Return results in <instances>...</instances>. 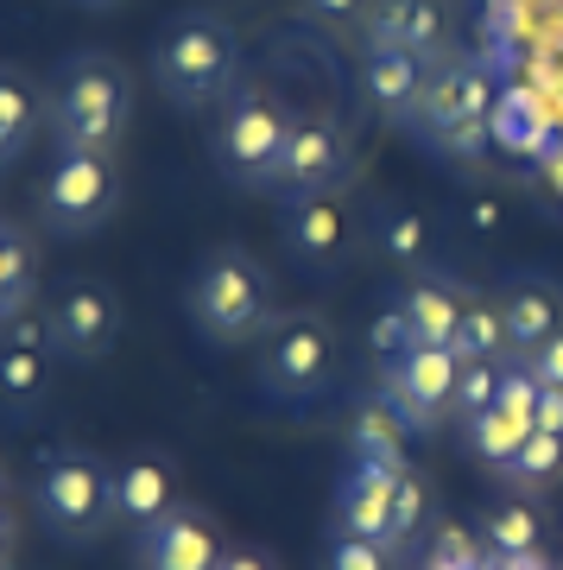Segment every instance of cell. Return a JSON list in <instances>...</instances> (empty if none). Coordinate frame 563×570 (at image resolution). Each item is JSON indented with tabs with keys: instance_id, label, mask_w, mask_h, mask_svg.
Returning a JSON list of instances; mask_svg holds the SVG:
<instances>
[{
	"instance_id": "6da1fadb",
	"label": "cell",
	"mask_w": 563,
	"mask_h": 570,
	"mask_svg": "<svg viewBox=\"0 0 563 570\" xmlns=\"http://www.w3.org/2000/svg\"><path fill=\"white\" fill-rule=\"evenodd\" d=\"M45 127L58 153H115L134 127V82L108 51H70L45 89Z\"/></svg>"
},
{
	"instance_id": "7a4b0ae2",
	"label": "cell",
	"mask_w": 563,
	"mask_h": 570,
	"mask_svg": "<svg viewBox=\"0 0 563 570\" xmlns=\"http://www.w3.org/2000/svg\"><path fill=\"white\" fill-rule=\"evenodd\" d=\"M152 82L184 115L228 102L241 89V39H235V26L221 13H203V7L165 20V32L152 39Z\"/></svg>"
},
{
	"instance_id": "3957f363",
	"label": "cell",
	"mask_w": 563,
	"mask_h": 570,
	"mask_svg": "<svg viewBox=\"0 0 563 570\" xmlns=\"http://www.w3.org/2000/svg\"><path fill=\"white\" fill-rule=\"evenodd\" d=\"M184 311H190L203 343H216V348L260 343L266 330L279 324V311H273V273L247 247H209L203 266L190 273Z\"/></svg>"
},
{
	"instance_id": "277c9868",
	"label": "cell",
	"mask_w": 563,
	"mask_h": 570,
	"mask_svg": "<svg viewBox=\"0 0 563 570\" xmlns=\"http://www.w3.org/2000/svg\"><path fill=\"white\" fill-rule=\"evenodd\" d=\"M292 108L260 89V82H241L216 115V134H209V153H216L221 184L235 190H279V165H285V140H292Z\"/></svg>"
},
{
	"instance_id": "5b68a950",
	"label": "cell",
	"mask_w": 563,
	"mask_h": 570,
	"mask_svg": "<svg viewBox=\"0 0 563 570\" xmlns=\"http://www.w3.org/2000/svg\"><path fill=\"white\" fill-rule=\"evenodd\" d=\"M39 527L63 546H96L101 532L121 520L115 508V463L96 450H51L39 469Z\"/></svg>"
},
{
	"instance_id": "8992f818",
	"label": "cell",
	"mask_w": 563,
	"mask_h": 570,
	"mask_svg": "<svg viewBox=\"0 0 563 570\" xmlns=\"http://www.w3.org/2000/svg\"><path fill=\"white\" fill-rule=\"evenodd\" d=\"M343 367V336L329 330V317L317 311H292L260 336V387L279 406H310L336 387Z\"/></svg>"
},
{
	"instance_id": "52a82bcc",
	"label": "cell",
	"mask_w": 563,
	"mask_h": 570,
	"mask_svg": "<svg viewBox=\"0 0 563 570\" xmlns=\"http://www.w3.org/2000/svg\"><path fill=\"white\" fill-rule=\"evenodd\" d=\"M487 115H494V77L468 58H443L431 70V82H424V102L412 121H418L424 146L468 159L487 140Z\"/></svg>"
},
{
	"instance_id": "ba28073f",
	"label": "cell",
	"mask_w": 563,
	"mask_h": 570,
	"mask_svg": "<svg viewBox=\"0 0 563 570\" xmlns=\"http://www.w3.org/2000/svg\"><path fill=\"white\" fill-rule=\"evenodd\" d=\"M115 204H121L115 153H58V165L45 171V190H39V223L58 242H82V235L108 228Z\"/></svg>"
},
{
	"instance_id": "9c48e42d",
	"label": "cell",
	"mask_w": 563,
	"mask_h": 570,
	"mask_svg": "<svg viewBox=\"0 0 563 570\" xmlns=\"http://www.w3.org/2000/svg\"><path fill=\"white\" fill-rule=\"evenodd\" d=\"M279 247L304 279H336L362 247V216L348 204V190L279 197Z\"/></svg>"
},
{
	"instance_id": "30bf717a",
	"label": "cell",
	"mask_w": 563,
	"mask_h": 570,
	"mask_svg": "<svg viewBox=\"0 0 563 570\" xmlns=\"http://www.w3.org/2000/svg\"><path fill=\"white\" fill-rule=\"evenodd\" d=\"M456 387H463V355L456 348L412 343L393 362H381V406L405 431H437L443 419H456Z\"/></svg>"
},
{
	"instance_id": "8fae6325",
	"label": "cell",
	"mask_w": 563,
	"mask_h": 570,
	"mask_svg": "<svg viewBox=\"0 0 563 570\" xmlns=\"http://www.w3.org/2000/svg\"><path fill=\"white\" fill-rule=\"evenodd\" d=\"M355 184V140L336 115H298L279 165V197H317Z\"/></svg>"
},
{
	"instance_id": "7c38bea8",
	"label": "cell",
	"mask_w": 563,
	"mask_h": 570,
	"mask_svg": "<svg viewBox=\"0 0 563 570\" xmlns=\"http://www.w3.org/2000/svg\"><path fill=\"white\" fill-rule=\"evenodd\" d=\"M45 330L63 362H96L121 336V298L96 279H63L58 298L45 305Z\"/></svg>"
},
{
	"instance_id": "4fadbf2b",
	"label": "cell",
	"mask_w": 563,
	"mask_h": 570,
	"mask_svg": "<svg viewBox=\"0 0 563 570\" xmlns=\"http://www.w3.org/2000/svg\"><path fill=\"white\" fill-rule=\"evenodd\" d=\"M58 348H51V330H45V317H32L26 311L20 324L0 330V406L13 412V419H32V412L51 400V387H58Z\"/></svg>"
},
{
	"instance_id": "5bb4252c",
	"label": "cell",
	"mask_w": 563,
	"mask_h": 570,
	"mask_svg": "<svg viewBox=\"0 0 563 570\" xmlns=\"http://www.w3.org/2000/svg\"><path fill=\"white\" fill-rule=\"evenodd\" d=\"M405 456H355L348 482L336 489V532H362V539H381L393 546V494H399Z\"/></svg>"
},
{
	"instance_id": "9a60e30c",
	"label": "cell",
	"mask_w": 563,
	"mask_h": 570,
	"mask_svg": "<svg viewBox=\"0 0 563 570\" xmlns=\"http://www.w3.org/2000/svg\"><path fill=\"white\" fill-rule=\"evenodd\" d=\"M221 558L228 546L203 508H171L140 532V570H216Z\"/></svg>"
},
{
	"instance_id": "2e32d148",
	"label": "cell",
	"mask_w": 563,
	"mask_h": 570,
	"mask_svg": "<svg viewBox=\"0 0 563 570\" xmlns=\"http://www.w3.org/2000/svg\"><path fill=\"white\" fill-rule=\"evenodd\" d=\"M424 82H431V58H412V51H393V45H367L362 58V96L374 115L386 121H412L424 102Z\"/></svg>"
},
{
	"instance_id": "e0dca14e",
	"label": "cell",
	"mask_w": 563,
	"mask_h": 570,
	"mask_svg": "<svg viewBox=\"0 0 563 570\" xmlns=\"http://www.w3.org/2000/svg\"><path fill=\"white\" fill-rule=\"evenodd\" d=\"M393 305L405 311V330H412V343H431V348H456V336H463V317H468V298L456 279H437V273H412V285H405Z\"/></svg>"
},
{
	"instance_id": "ac0fdd59",
	"label": "cell",
	"mask_w": 563,
	"mask_h": 570,
	"mask_svg": "<svg viewBox=\"0 0 563 570\" xmlns=\"http://www.w3.org/2000/svg\"><path fill=\"white\" fill-rule=\"evenodd\" d=\"M501 317H506V336H513V355H532L539 343H551L563 330V285L544 279V273H520V279L501 285Z\"/></svg>"
},
{
	"instance_id": "d6986e66",
	"label": "cell",
	"mask_w": 563,
	"mask_h": 570,
	"mask_svg": "<svg viewBox=\"0 0 563 570\" xmlns=\"http://www.w3.org/2000/svg\"><path fill=\"white\" fill-rule=\"evenodd\" d=\"M367 45H393L412 58H437L450 45V20H443L437 0H374L367 7Z\"/></svg>"
},
{
	"instance_id": "ffe728a7",
	"label": "cell",
	"mask_w": 563,
	"mask_h": 570,
	"mask_svg": "<svg viewBox=\"0 0 563 570\" xmlns=\"http://www.w3.org/2000/svg\"><path fill=\"white\" fill-rule=\"evenodd\" d=\"M115 508H121V520L134 532H146L152 520H165V513L178 508L171 501V475H165L159 456H127V463H115Z\"/></svg>"
},
{
	"instance_id": "44dd1931",
	"label": "cell",
	"mask_w": 563,
	"mask_h": 570,
	"mask_svg": "<svg viewBox=\"0 0 563 570\" xmlns=\"http://www.w3.org/2000/svg\"><path fill=\"white\" fill-rule=\"evenodd\" d=\"M39 298V261H32V242H26L13 223H0V330L20 324Z\"/></svg>"
},
{
	"instance_id": "7402d4cb",
	"label": "cell",
	"mask_w": 563,
	"mask_h": 570,
	"mask_svg": "<svg viewBox=\"0 0 563 570\" xmlns=\"http://www.w3.org/2000/svg\"><path fill=\"white\" fill-rule=\"evenodd\" d=\"M39 121H45V102L32 96V82H26L13 63H0V171L32 146Z\"/></svg>"
},
{
	"instance_id": "603a6c76",
	"label": "cell",
	"mask_w": 563,
	"mask_h": 570,
	"mask_svg": "<svg viewBox=\"0 0 563 570\" xmlns=\"http://www.w3.org/2000/svg\"><path fill=\"white\" fill-rule=\"evenodd\" d=\"M367 223H374V247L386 254V266L418 273V266L431 261V223H424L412 204H381Z\"/></svg>"
},
{
	"instance_id": "cb8c5ba5",
	"label": "cell",
	"mask_w": 563,
	"mask_h": 570,
	"mask_svg": "<svg viewBox=\"0 0 563 570\" xmlns=\"http://www.w3.org/2000/svg\"><path fill=\"white\" fill-rule=\"evenodd\" d=\"M456 355H463V362H494V367L520 362V355H513V336H506V317H501L494 298H475V305H468L463 336H456Z\"/></svg>"
},
{
	"instance_id": "d4e9b609",
	"label": "cell",
	"mask_w": 563,
	"mask_h": 570,
	"mask_svg": "<svg viewBox=\"0 0 563 570\" xmlns=\"http://www.w3.org/2000/svg\"><path fill=\"white\" fill-rule=\"evenodd\" d=\"M463 438H468V450H475V456L501 475L506 456L532 438V425H525V419H513V412H501V406H487V412H475V419H463Z\"/></svg>"
},
{
	"instance_id": "484cf974",
	"label": "cell",
	"mask_w": 563,
	"mask_h": 570,
	"mask_svg": "<svg viewBox=\"0 0 563 570\" xmlns=\"http://www.w3.org/2000/svg\"><path fill=\"white\" fill-rule=\"evenodd\" d=\"M501 482H513V489H551V482H563V438L532 425V438L506 456Z\"/></svg>"
},
{
	"instance_id": "4316f807",
	"label": "cell",
	"mask_w": 563,
	"mask_h": 570,
	"mask_svg": "<svg viewBox=\"0 0 563 570\" xmlns=\"http://www.w3.org/2000/svg\"><path fill=\"white\" fill-rule=\"evenodd\" d=\"M539 539H544V520H539V508H525V501L494 508V513H487V527H482L487 558H520V551H539Z\"/></svg>"
},
{
	"instance_id": "83f0119b",
	"label": "cell",
	"mask_w": 563,
	"mask_h": 570,
	"mask_svg": "<svg viewBox=\"0 0 563 570\" xmlns=\"http://www.w3.org/2000/svg\"><path fill=\"white\" fill-rule=\"evenodd\" d=\"M323 570H399V551L381 539H362V532H336L323 551Z\"/></svg>"
},
{
	"instance_id": "f1b7e54d",
	"label": "cell",
	"mask_w": 563,
	"mask_h": 570,
	"mask_svg": "<svg viewBox=\"0 0 563 570\" xmlns=\"http://www.w3.org/2000/svg\"><path fill=\"white\" fill-rule=\"evenodd\" d=\"M424 513H431V489H424L418 469H405V475H399V494H393V551H405L412 539H418Z\"/></svg>"
},
{
	"instance_id": "f546056e",
	"label": "cell",
	"mask_w": 563,
	"mask_h": 570,
	"mask_svg": "<svg viewBox=\"0 0 563 570\" xmlns=\"http://www.w3.org/2000/svg\"><path fill=\"white\" fill-rule=\"evenodd\" d=\"M494 406L525 419V425H539V381H532V367L525 362H506L501 367V393H494Z\"/></svg>"
},
{
	"instance_id": "4dcf8cb0",
	"label": "cell",
	"mask_w": 563,
	"mask_h": 570,
	"mask_svg": "<svg viewBox=\"0 0 563 570\" xmlns=\"http://www.w3.org/2000/svg\"><path fill=\"white\" fill-rule=\"evenodd\" d=\"M501 393V367L494 362H463V387H456V419H475V412L494 406Z\"/></svg>"
},
{
	"instance_id": "1f68e13d",
	"label": "cell",
	"mask_w": 563,
	"mask_h": 570,
	"mask_svg": "<svg viewBox=\"0 0 563 570\" xmlns=\"http://www.w3.org/2000/svg\"><path fill=\"white\" fill-rule=\"evenodd\" d=\"M431 558H437V564H456V570H487V546L463 527H443L437 546H431Z\"/></svg>"
},
{
	"instance_id": "d6a6232c",
	"label": "cell",
	"mask_w": 563,
	"mask_h": 570,
	"mask_svg": "<svg viewBox=\"0 0 563 570\" xmlns=\"http://www.w3.org/2000/svg\"><path fill=\"white\" fill-rule=\"evenodd\" d=\"M367 343H374V355H381V362H393L399 348H412V330H405V311H399V305H386L381 317H374V330H367Z\"/></svg>"
},
{
	"instance_id": "836d02e7",
	"label": "cell",
	"mask_w": 563,
	"mask_h": 570,
	"mask_svg": "<svg viewBox=\"0 0 563 570\" xmlns=\"http://www.w3.org/2000/svg\"><path fill=\"white\" fill-rule=\"evenodd\" d=\"M367 7L374 0H298V13L310 26H355V20H367Z\"/></svg>"
},
{
	"instance_id": "e575fe53",
	"label": "cell",
	"mask_w": 563,
	"mask_h": 570,
	"mask_svg": "<svg viewBox=\"0 0 563 570\" xmlns=\"http://www.w3.org/2000/svg\"><path fill=\"white\" fill-rule=\"evenodd\" d=\"M520 362L532 367V381H539V387H563V330L551 336V343H539L532 355H520Z\"/></svg>"
},
{
	"instance_id": "d590c367",
	"label": "cell",
	"mask_w": 563,
	"mask_h": 570,
	"mask_svg": "<svg viewBox=\"0 0 563 570\" xmlns=\"http://www.w3.org/2000/svg\"><path fill=\"white\" fill-rule=\"evenodd\" d=\"M539 431L563 438V387H539Z\"/></svg>"
},
{
	"instance_id": "8d00e7d4",
	"label": "cell",
	"mask_w": 563,
	"mask_h": 570,
	"mask_svg": "<svg viewBox=\"0 0 563 570\" xmlns=\"http://www.w3.org/2000/svg\"><path fill=\"white\" fill-rule=\"evenodd\" d=\"M216 570H273V558H266V551H254V546H228V558H221Z\"/></svg>"
},
{
	"instance_id": "74e56055",
	"label": "cell",
	"mask_w": 563,
	"mask_h": 570,
	"mask_svg": "<svg viewBox=\"0 0 563 570\" xmlns=\"http://www.w3.org/2000/svg\"><path fill=\"white\" fill-rule=\"evenodd\" d=\"M468 228H501V204L494 197H475L468 204Z\"/></svg>"
},
{
	"instance_id": "f35d334b",
	"label": "cell",
	"mask_w": 563,
	"mask_h": 570,
	"mask_svg": "<svg viewBox=\"0 0 563 570\" xmlns=\"http://www.w3.org/2000/svg\"><path fill=\"white\" fill-rule=\"evenodd\" d=\"M487 570H551L544 551H520V558H487Z\"/></svg>"
},
{
	"instance_id": "ab89813d",
	"label": "cell",
	"mask_w": 563,
	"mask_h": 570,
	"mask_svg": "<svg viewBox=\"0 0 563 570\" xmlns=\"http://www.w3.org/2000/svg\"><path fill=\"white\" fill-rule=\"evenodd\" d=\"M0 564H7V520H0Z\"/></svg>"
},
{
	"instance_id": "60d3db41",
	"label": "cell",
	"mask_w": 563,
	"mask_h": 570,
	"mask_svg": "<svg viewBox=\"0 0 563 570\" xmlns=\"http://www.w3.org/2000/svg\"><path fill=\"white\" fill-rule=\"evenodd\" d=\"M424 570H456V564H437V558H424Z\"/></svg>"
},
{
	"instance_id": "b9f144b4",
	"label": "cell",
	"mask_w": 563,
	"mask_h": 570,
	"mask_svg": "<svg viewBox=\"0 0 563 570\" xmlns=\"http://www.w3.org/2000/svg\"><path fill=\"white\" fill-rule=\"evenodd\" d=\"M77 7H115V0H77Z\"/></svg>"
},
{
	"instance_id": "7bdbcfd3",
	"label": "cell",
	"mask_w": 563,
	"mask_h": 570,
	"mask_svg": "<svg viewBox=\"0 0 563 570\" xmlns=\"http://www.w3.org/2000/svg\"><path fill=\"white\" fill-rule=\"evenodd\" d=\"M0 520H7V513H0Z\"/></svg>"
}]
</instances>
